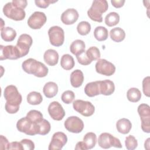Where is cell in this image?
Listing matches in <instances>:
<instances>
[{
  "instance_id": "obj_43",
  "label": "cell",
  "mask_w": 150,
  "mask_h": 150,
  "mask_svg": "<svg viewBox=\"0 0 150 150\" xmlns=\"http://www.w3.org/2000/svg\"><path fill=\"white\" fill-rule=\"evenodd\" d=\"M57 1H52V0H36L35 3L36 5L41 8H46L49 6L50 4H53L56 2Z\"/></svg>"
},
{
  "instance_id": "obj_41",
  "label": "cell",
  "mask_w": 150,
  "mask_h": 150,
  "mask_svg": "<svg viewBox=\"0 0 150 150\" xmlns=\"http://www.w3.org/2000/svg\"><path fill=\"white\" fill-rule=\"evenodd\" d=\"M141 128L142 131L146 133L150 132V117L141 118Z\"/></svg>"
},
{
  "instance_id": "obj_45",
  "label": "cell",
  "mask_w": 150,
  "mask_h": 150,
  "mask_svg": "<svg viewBox=\"0 0 150 150\" xmlns=\"http://www.w3.org/2000/svg\"><path fill=\"white\" fill-rule=\"evenodd\" d=\"M0 138H1L0 149H8L9 142H8V140L7 139V138L3 135H1Z\"/></svg>"
},
{
  "instance_id": "obj_21",
  "label": "cell",
  "mask_w": 150,
  "mask_h": 150,
  "mask_svg": "<svg viewBox=\"0 0 150 150\" xmlns=\"http://www.w3.org/2000/svg\"><path fill=\"white\" fill-rule=\"evenodd\" d=\"M43 92L47 98H52L57 94L58 86L54 82H47L45 84L43 88Z\"/></svg>"
},
{
  "instance_id": "obj_37",
  "label": "cell",
  "mask_w": 150,
  "mask_h": 150,
  "mask_svg": "<svg viewBox=\"0 0 150 150\" xmlns=\"http://www.w3.org/2000/svg\"><path fill=\"white\" fill-rule=\"evenodd\" d=\"M140 118L150 117V107L146 104H141L138 107L137 109Z\"/></svg>"
},
{
  "instance_id": "obj_16",
  "label": "cell",
  "mask_w": 150,
  "mask_h": 150,
  "mask_svg": "<svg viewBox=\"0 0 150 150\" xmlns=\"http://www.w3.org/2000/svg\"><path fill=\"white\" fill-rule=\"evenodd\" d=\"M79 16V15L76 9L69 8L62 13L61 21L65 25H72L77 21Z\"/></svg>"
},
{
  "instance_id": "obj_34",
  "label": "cell",
  "mask_w": 150,
  "mask_h": 150,
  "mask_svg": "<svg viewBox=\"0 0 150 150\" xmlns=\"http://www.w3.org/2000/svg\"><path fill=\"white\" fill-rule=\"evenodd\" d=\"M86 56L88 58V59L92 62L93 60H98L100 57V52L96 46H92L90 47L87 49V50L86 52Z\"/></svg>"
},
{
  "instance_id": "obj_8",
  "label": "cell",
  "mask_w": 150,
  "mask_h": 150,
  "mask_svg": "<svg viewBox=\"0 0 150 150\" xmlns=\"http://www.w3.org/2000/svg\"><path fill=\"white\" fill-rule=\"evenodd\" d=\"M16 128L19 132H23L28 135H35L37 134L36 124H33L26 116L18 121Z\"/></svg>"
},
{
  "instance_id": "obj_2",
  "label": "cell",
  "mask_w": 150,
  "mask_h": 150,
  "mask_svg": "<svg viewBox=\"0 0 150 150\" xmlns=\"http://www.w3.org/2000/svg\"><path fill=\"white\" fill-rule=\"evenodd\" d=\"M24 71L38 77H43L48 74V68L42 62L29 58L25 60L22 64Z\"/></svg>"
},
{
  "instance_id": "obj_29",
  "label": "cell",
  "mask_w": 150,
  "mask_h": 150,
  "mask_svg": "<svg viewBox=\"0 0 150 150\" xmlns=\"http://www.w3.org/2000/svg\"><path fill=\"white\" fill-rule=\"evenodd\" d=\"M94 38L99 42L104 41L108 38V32L107 28L104 26H97L94 30Z\"/></svg>"
},
{
  "instance_id": "obj_42",
  "label": "cell",
  "mask_w": 150,
  "mask_h": 150,
  "mask_svg": "<svg viewBox=\"0 0 150 150\" xmlns=\"http://www.w3.org/2000/svg\"><path fill=\"white\" fill-rule=\"evenodd\" d=\"M76 58H77L78 62L82 65H84V66L88 65L91 63V62L88 59V58L86 56V51L84 52L81 53L80 54L77 56Z\"/></svg>"
},
{
  "instance_id": "obj_7",
  "label": "cell",
  "mask_w": 150,
  "mask_h": 150,
  "mask_svg": "<svg viewBox=\"0 0 150 150\" xmlns=\"http://www.w3.org/2000/svg\"><path fill=\"white\" fill-rule=\"evenodd\" d=\"M73 107L75 111L84 117H90L95 111L94 106L91 102L82 100H75L73 103Z\"/></svg>"
},
{
  "instance_id": "obj_19",
  "label": "cell",
  "mask_w": 150,
  "mask_h": 150,
  "mask_svg": "<svg viewBox=\"0 0 150 150\" xmlns=\"http://www.w3.org/2000/svg\"><path fill=\"white\" fill-rule=\"evenodd\" d=\"M45 62L49 66H53L57 64L59 60V54L54 49L47 50L43 55Z\"/></svg>"
},
{
  "instance_id": "obj_27",
  "label": "cell",
  "mask_w": 150,
  "mask_h": 150,
  "mask_svg": "<svg viewBox=\"0 0 150 150\" xmlns=\"http://www.w3.org/2000/svg\"><path fill=\"white\" fill-rule=\"evenodd\" d=\"M50 129L51 125L50 122L45 119H43L40 122L36 124L37 134L45 135L50 132Z\"/></svg>"
},
{
  "instance_id": "obj_14",
  "label": "cell",
  "mask_w": 150,
  "mask_h": 150,
  "mask_svg": "<svg viewBox=\"0 0 150 150\" xmlns=\"http://www.w3.org/2000/svg\"><path fill=\"white\" fill-rule=\"evenodd\" d=\"M67 142V137L64 133L62 132H55L53 135L48 149L49 150L62 149Z\"/></svg>"
},
{
  "instance_id": "obj_26",
  "label": "cell",
  "mask_w": 150,
  "mask_h": 150,
  "mask_svg": "<svg viewBox=\"0 0 150 150\" xmlns=\"http://www.w3.org/2000/svg\"><path fill=\"white\" fill-rule=\"evenodd\" d=\"M75 64V62L73 57L69 54H63L60 60V65L63 69L66 70H69L72 69Z\"/></svg>"
},
{
  "instance_id": "obj_30",
  "label": "cell",
  "mask_w": 150,
  "mask_h": 150,
  "mask_svg": "<svg viewBox=\"0 0 150 150\" xmlns=\"http://www.w3.org/2000/svg\"><path fill=\"white\" fill-rule=\"evenodd\" d=\"M27 101L31 105L40 104L43 101V97L41 94L37 91H32L27 96Z\"/></svg>"
},
{
  "instance_id": "obj_9",
  "label": "cell",
  "mask_w": 150,
  "mask_h": 150,
  "mask_svg": "<svg viewBox=\"0 0 150 150\" xmlns=\"http://www.w3.org/2000/svg\"><path fill=\"white\" fill-rule=\"evenodd\" d=\"M65 128L72 133H80L84 128L83 121L77 116L68 117L64 121Z\"/></svg>"
},
{
  "instance_id": "obj_28",
  "label": "cell",
  "mask_w": 150,
  "mask_h": 150,
  "mask_svg": "<svg viewBox=\"0 0 150 150\" xmlns=\"http://www.w3.org/2000/svg\"><path fill=\"white\" fill-rule=\"evenodd\" d=\"M83 142L86 145L87 149L93 148L97 142V136L96 134L92 132H87L83 137Z\"/></svg>"
},
{
  "instance_id": "obj_33",
  "label": "cell",
  "mask_w": 150,
  "mask_h": 150,
  "mask_svg": "<svg viewBox=\"0 0 150 150\" xmlns=\"http://www.w3.org/2000/svg\"><path fill=\"white\" fill-rule=\"evenodd\" d=\"M26 117L33 124H38L43 119V114L41 112L36 110H32L29 111L27 113Z\"/></svg>"
},
{
  "instance_id": "obj_10",
  "label": "cell",
  "mask_w": 150,
  "mask_h": 150,
  "mask_svg": "<svg viewBox=\"0 0 150 150\" xmlns=\"http://www.w3.org/2000/svg\"><path fill=\"white\" fill-rule=\"evenodd\" d=\"M32 38L29 35L23 33L20 35L18 39L16 46L20 52L21 57L28 54L29 49L32 45Z\"/></svg>"
},
{
  "instance_id": "obj_47",
  "label": "cell",
  "mask_w": 150,
  "mask_h": 150,
  "mask_svg": "<svg viewBox=\"0 0 150 150\" xmlns=\"http://www.w3.org/2000/svg\"><path fill=\"white\" fill-rule=\"evenodd\" d=\"M125 1L124 0H111V3L112 4V6H114L116 8H119L122 7L124 3H125Z\"/></svg>"
},
{
  "instance_id": "obj_49",
  "label": "cell",
  "mask_w": 150,
  "mask_h": 150,
  "mask_svg": "<svg viewBox=\"0 0 150 150\" xmlns=\"http://www.w3.org/2000/svg\"><path fill=\"white\" fill-rule=\"evenodd\" d=\"M144 146H145V148H146V146H148V148L149 149V138H148L146 141L145 142V144H144Z\"/></svg>"
},
{
  "instance_id": "obj_11",
  "label": "cell",
  "mask_w": 150,
  "mask_h": 150,
  "mask_svg": "<svg viewBox=\"0 0 150 150\" xmlns=\"http://www.w3.org/2000/svg\"><path fill=\"white\" fill-rule=\"evenodd\" d=\"M96 71L101 74L110 76L115 71V66L104 59H99L95 66Z\"/></svg>"
},
{
  "instance_id": "obj_48",
  "label": "cell",
  "mask_w": 150,
  "mask_h": 150,
  "mask_svg": "<svg viewBox=\"0 0 150 150\" xmlns=\"http://www.w3.org/2000/svg\"><path fill=\"white\" fill-rule=\"evenodd\" d=\"M75 149L76 150H87V148L85 144L83 141L78 142L75 146Z\"/></svg>"
},
{
  "instance_id": "obj_46",
  "label": "cell",
  "mask_w": 150,
  "mask_h": 150,
  "mask_svg": "<svg viewBox=\"0 0 150 150\" xmlns=\"http://www.w3.org/2000/svg\"><path fill=\"white\" fill-rule=\"evenodd\" d=\"M8 149H19V150H23V147L19 142L14 141L9 143L8 146Z\"/></svg>"
},
{
  "instance_id": "obj_1",
  "label": "cell",
  "mask_w": 150,
  "mask_h": 150,
  "mask_svg": "<svg viewBox=\"0 0 150 150\" xmlns=\"http://www.w3.org/2000/svg\"><path fill=\"white\" fill-rule=\"evenodd\" d=\"M4 96L6 102L5 108L7 112L15 114L19 110L22 97L19 93L17 87L13 85H9L5 87L4 91Z\"/></svg>"
},
{
  "instance_id": "obj_12",
  "label": "cell",
  "mask_w": 150,
  "mask_h": 150,
  "mask_svg": "<svg viewBox=\"0 0 150 150\" xmlns=\"http://www.w3.org/2000/svg\"><path fill=\"white\" fill-rule=\"evenodd\" d=\"M46 21L47 18L45 13L36 11L28 19V25L33 29H39L45 25Z\"/></svg>"
},
{
  "instance_id": "obj_4",
  "label": "cell",
  "mask_w": 150,
  "mask_h": 150,
  "mask_svg": "<svg viewBox=\"0 0 150 150\" xmlns=\"http://www.w3.org/2000/svg\"><path fill=\"white\" fill-rule=\"evenodd\" d=\"M3 13L8 18L16 21H22L26 16L24 9L14 5L12 2H9L4 6Z\"/></svg>"
},
{
  "instance_id": "obj_13",
  "label": "cell",
  "mask_w": 150,
  "mask_h": 150,
  "mask_svg": "<svg viewBox=\"0 0 150 150\" xmlns=\"http://www.w3.org/2000/svg\"><path fill=\"white\" fill-rule=\"evenodd\" d=\"M1 47V60L5 59L10 60H16L21 58L20 52L16 46L8 45L4 46L2 45L0 46Z\"/></svg>"
},
{
  "instance_id": "obj_25",
  "label": "cell",
  "mask_w": 150,
  "mask_h": 150,
  "mask_svg": "<svg viewBox=\"0 0 150 150\" xmlns=\"http://www.w3.org/2000/svg\"><path fill=\"white\" fill-rule=\"evenodd\" d=\"M111 39L115 42H122L125 38V31L120 27L112 29L110 32Z\"/></svg>"
},
{
  "instance_id": "obj_31",
  "label": "cell",
  "mask_w": 150,
  "mask_h": 150,
  "mask_svg": "<svg viewBox=\"0 0 150 150\" xmlns=\"http://www.w3.org/2000/svg\"><path fill=\"white\" fill-rule=\"evenodd\" d=\"M127 97L129 101L137 103L139 101L141 98V93L138 88L132 87L127 91Z\"/></svg>"
},
{
  "instance_id": "obj_35",
  "label": "cell",
  "mask_w": 150,
  "mask_h": 150,
  "mask_svg": "<svg viewBox=\"0 0 150 150\" xmlns=\"http://www.w3.org/2000/svg\"><path fill=\"white\" fill-rule=\"evenodd\" d=\"M77 30L82 36L87 35L91 30V25L87 21H81L77 25Z\"/></svg>"
},
{
  "instance_id": "obj_5",
  "label": "cell",
  "mask_w": 150,
  "mask_h": 150,
  "mask_svg": "<svg viewBox=\"0 0 150 150\" xmlns=\"http://www.w3.org/2000/svg\"><path fill=\"white\" fill-rule=\"evenodd\" d=\"M98 144L101 148L104 149H108L111 146L118 148L122 147L118 138L107 132H103L100 135L98 139Z\"/></svg>"
},
{
  "instance_id": "obj_38",
  "label": "cell",
  "mask_w": 150,
  "mask_h": 150,
  "mask_svg": "<svg viewBox=\"0 0 150 150\" xmlns=\"http://www.w3.org/2000/svg\"><path fill=\"white\" fill-rule=\"evenodd\" d=\"M75 98V95L73 91L71 90H67L63 93L61 96L62 100L65 104H69L73 102Z\"/></svg>"
},
{
  "instance_id": "obj_15",
  "label": "cell",
  "mask_w": 150,
  "mask_h": 150,
  "mask_svg": "<svg viewBox=\"0 0 150 150\" xmlns=\"http://www.w3.org/2000/svg\"><path fill=\"white\" fill-rule=\"evenodd\" d=\"M47 110L51 118L56 121L62 120L65 115V111L62 105L57 101L52 102L49 105Z\"/></svg>"
},
{
  "instance_id": "obj_18",
  "label": "cell",
  "mask_w": 150,
  "mask_h": 150,
  "mask_svg": "<svg viewBox=\"0 0 150 150\" xmlns=\"http://www.w3.org/2000/svg\"><path fill=\"white\" fill-rule=\"evenodd\" d=\"M84 93L87 96L90 97L100 94V80L87 83L84 87Z\"/></svg>"
},
{
  "instance_id": "obj_24",
  "label": "cell",
  "mask_w": 150,
  "mask_h": 150,
  "mask_svg": "<svg viewBox=\"0 0 150 150\" xmlns=\"http://www.w3.org/2000/svg\"><path fill=\"white\" fill-rule=\"evenodd\" d=\"M2 39L5 42H12L16 36V30L11 27H4L1 30Z\"/></svg>"
},
{
  "instance_id": "obj_36",
  "label": "cell",
  "mask_w": 150,
  "mask_h": 150,
  "mask_svg": "<svg viewBox=\"0 0 150 150\" xmlns=\"http://www.w3.org/2000/svg\"><path fill=\"white\" fill-rule=\"evenodd\" d=\"M125 147L128 150L135 149L138 146V142L136 138L131 135H129L125 138Z\"/></svg>"
},
{
  "instance_id": "obj_39",
  "label": "cell",
  "mask_w": 150,
  "mask_h": 150,
  "mask_svg": "<svg viewBox=\"0 0 150 150\" xmlns=\"http://www.w3.org/2000/svg\"><path fill=\"white\" fill-rule=\"evenodd\" d=\"M150 78L147 76L144 79L142 80V90L144 94L147 96L149 97L150 95Z\"/></svg>"
},
{
  "instance_id": "obj_3",
  "label": "cell",
  "mask_w": 150,
  "mask_h": 150,
  "mask_svg": "<svg viewBox=\"0 0 150 150\" xmlns=\"http://www.w3.org/2000/svg\"><path fill=\"white\" fill-rule=\"evenodd\" d=\"M108 8V2L105 0H96L92 3L91 7L87 11L88 16L97 22H102V13L105 12Z\"/></svg>"
},
{
  "instance_id": "obj_6",
  "label": "cell",
  "mask_w": 150,
  "mask_h": 150,
  "mask_svg": "<svg viewBox=\"0 0 150 150\" xmlns=\"http://www.w3.org/2000/svg\"><path fill=\"white\" fill-rule=\"evenodd\" d=\"M48 35L50 43L54 46H62L64 40V32L63 29L58 26H53L48 30Z\"/></svg>"
},
{
  "instance_id": "obj_23",
  "label": "cell",
  "mask_w": 150,
  "mask_h": 150,
  "mask_svg": "<svg viewBox=\"0 0 150 150\" xmlns=\"http://www.w3.org/2000/svg\"><path fill=\"white\" fill-rule=\"evenodd\" d=\"M85 47L86 45L84 41L77 39L71 43L70 46V50L73 54L77 56L85 52Z\"/></svg>"
},
{
  "instance_id": "obj_17",
  "label": "cell",
  "mask_w": 150,
  "mask_h": 150,
  "mask_svg": "<svg viewBox=\"0 0 150 150\" xmlns=\"http://www.w3.org/2000/svg\"><path fill=\"white\" fill-rule=\"evenodd\" d=\"M100 94L104 96L111 95L115 90V85L112 81L110 80H100Z\"/></svg>"
},
{
  "instance_id": "obj_20",
  "label": "cell",
  "mask_w": 150,
  "mask_h": 150,
  "mask_svg": "<svg viewBox=\"0 0 150 150\" xmlns=\"http://www.w3.org/2000/svg\"><path fill=\"white\" fill-rule=\"evenodd\" d=\"M84 81L83 72L79 69L75 70L70 74V83L73 87L77 88L81 86Z\"/></svg>"
},
{
  "instance_id": "obj_22",
  "label": "cell",
  "mask_w": 150,
  "mask_h": 150,
  "mask_svg": "<svg viewBox=\"0 0 150 150\" xmlns=\"http://www.w3.org/2000/svg\"><path fill=\"white\" fill-rule=\"evenodd\" d=\"M116 128L117 131L122 134H128L132 128L131 121L127 118H121L117 121L116 123Z\"/></svg>"
},
{
  "instance_id": "obj_44",
  "label": "cell",
  "mask_w": 150,
  "mask_h": 150,
  "mask_svg": "<svg viewBox=\"0 0 150 150\" xmlns=\"http://www.w3.org/2000/svg\"><path fill=\"white\" fill-rule=\"evenodd\" d=\"M13 4L22 9H25L28 4L27 1L26 0H13L12 1Z\"/></svg>"
},
{
  "instance_id": "obj_32",
  "label": "cell",
  "mask_w": 150,
  "mask_h": 150,
  "mask_svg": "<svg viewBox=\"0 0 150 150\" xmlns=\"http://www.w3.org/2000/svg\"><path fill=\"white\" fill-rule=\"evenodd\" d=\"M120 22V15L115 12H110L105 17V23L108 26H113L117 25Z\"/></svg>"
},
{
  "instance_id": "obj_40",
  "label": "cell",
  "mask_w": 150,
  "mask_h": 150,
  "mask_svg": "<svg viewBox=\"0 0 150 150\" xmlns=\"http://www.w3.org/2000/svg\"><path fill=\"white\" fill-rule=\"evenodd\" d=\"M20 142L23 147V150H33L35 149V144L30 139H22Z\"/></svg>"
}]
</instances>
